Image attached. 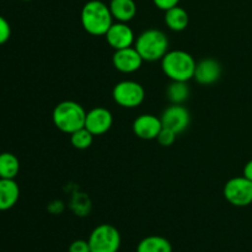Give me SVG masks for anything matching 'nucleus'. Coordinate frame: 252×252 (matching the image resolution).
Segmentation results:
<instances>
[{"label": "nucleus", "instance_id": "nucleus-1", "mask_svg": "<svg viewBox=\"0 0 252 252\" xmlns=\"http://www.w3.org/2000/svg\"><path fill=\"white\" fill-rule=\"evenodd\" d=\"M81 25L93 36H105L113 24V16L108 5L101 0H90L81 10Z\"/></svg>", "mask_w": 252, "mask_h": 252}, {"label": "nucleus", "instance_id": "nucleus-2", "mask_svg": "<svg viewBox=\"0 0 252 252\" xmlns=\"http://www.w3.org/2000/svg\"><path fill=\"white\" fill-rule=\"evenodd\" d=\"M196 61L186 51H169L161 59V69L171 81H189L194 76Z\"/></svg>", "mask_w": 252, "mask_h": 252}, {"label": "nucleus", "instance_id": "nucleus-3", "mask_svg": "<svg viewBox=\"0 0 252 252\" xmlns=\"http://www.w3.org/2000/svg\"><path fill=\"white\" fill-rule=\"evenodd\" d=\"M134 47L143 61H161L162 57L169 52V39L160 30L150 29L137 37Z\"/></svg>", "mask_w": 252, "mask_h": 252}, {"label": "nucleus", "instance_id": "nucleus-4", "mask_svg": "<svg viewBox=\"0 0 252 252\" xmlns=\"http://www.w3.org/2000/svg\"><path fill=\"white\" fill-rule=\"evenodd\" d=\"M86 112L80 103L75 101H63L53 110V123L63 133L76 132L85 127Z\"/></svg>", "mask_w": 252, "mask_h": 252}, {"label": "nucleus", "instance_id": "nucleus-5", "mask_svg": "<svg viewBox=\"0 0 252 252\" xmlns=\"http://www.w3.org/2000/svg\"><path fill=\"white\" fill-rule=\"evenodd\" d=\"M88 241L91 252H118L121 234L111 224H101L94 229Z\"/></svg>", "mask_w": 252, "mask_h": 252}, {"label": "nucleus", "instance_id": "nucleus-6", "mask_svg": "<svg viewBox=\"0 0 252 252\" xmlns=\"http://www.w3.org/2000/svg\"><path fill=\"white\" fill-rule=\"evenodd\" d=\"M112 97L117 105L125 108H134L142 105L145 97L144 88L133 80H123L116 84Z\"/></svg>", "mask_w": 252, "mask_h": 252}, {"label": "nucleus", "instance_id": "nucleus-7", "mask_svg": "<svg viewBox=\"0 0 252 252\" xmlns=\"http://www.w3.org/2000/svg\"><path fill=\"white\" fill-rule=\"evenodd\" d=\"M224 197L235 207H246L252 203V181L245 176L230 179L224 186Z\"/></svg>", "mask_w": 252, "mask_h": 252}, {"label": "nucleus", "instance_id": "nucleus-8", "mask_svg": "<svg viewBox=\"0 0 252 252\" xmlns=\"http://www.w3.org/2000/svg\"><path fill=\"white\" fill-rule=\"evenodd\" d=\"M160 120H161L162 127L169 128V129L174 130L176 134H180V133L185 132L189 126L191 116L185 106L171 103V106L164 110Z\"/></svg>", "mask_w": 252, "mask_h": 252}, {"label": "nucleus", "instance_id": "nucleus-9", "mask_svg": "<svg viewBox=\"0 0 252 252\" xmlns=\"http://www.w3.org/2000/svg\"><path fill=\"white\" fill-rule=\"evenodd\" d=\"M106 41L115 51L132 47L135 42L134 32L127 22H113L105 34Z\"/></svg>", "mask_w": 252, "mask_h": 252}, {"label": "nucleus", "instance_id": "nucleus-10", "mask_svg": "<svg viewBox=\"0 0 252 252\" xmlns=\"http://www.w3.org/2000/svg\"><path fill=\"white\" fill-rule=\"evenodd\" d=\"M113 125V116L105 107H95L86 113L85 128L94 135L105 134Z\"/></svg>", "mask_w": 252, "mask_h": 252}, {"label": "nucleus", "instance_id": "nucleus-11", "mask_svg": "<svg viewBox=\"0 0 252 252\" xmlns=\"http://www.w3.org/2000/svg\"><path fill=\"white\" fill-rule=\"evenodd\" d=\"M143 58L135 47H128V48L118 49L113 53L112 63L113 66L121 73H134L142 66Z\"/></svg>", "mask_w": 252, "mask_h": 252}, {"label": "nucleus", "instance_id": "nucleus-12", "mask_svg": "<svg viewBox=\"0 0 252 252\" xmlns=\"http://www.w3.org/2000/svg\"><path fill=\"white\" fill-rule=\"evenodd\" d=\"M162 129V123L159 117L154 115H140L133 122V132L138 138L144 140L157 139L160 130Z\"/></svg>", "mask_w": 252, "mask_h": 252}, {"label": "nucleus", "instance_id": "nucleus-13", "mask_svg": "<svg viewBox=\"0 0 252 252\" xmlns=\"http://www.w3.org/2000/svg\"><path fill=\"white\" fill-rule=\"evenodd\" d=\"M220 75L221 65L219 62L216 59L207 58L197 63L193 78L201 85H212L219 80Z\"/></svg>", "mask_w": 252, "mask_h": 252}, {"label": "nucleus", "instance_id": "nucleus-14", "mask_svg": "<svg viewBox=\"0 0 252 252\" xmlns=\"http://www.w3.org/2000/svg\"><path fill=\"white\" fill-rule=\"evenodd\" d=\"M19 197L20 189L15 180L0 179V212L11 209L17 203Z\"/></svg>", "mask_w": 252, "mask_h": 252}, {"label": "nucleus", "instance_id": "nucleus-15", "mask_svg": "<svg viewBox=\"0 0 252 252\" xmlns=\"http://www.w3.org/2000/svg\"><path fill=\"white\" fill-rule=\"evenodd\" d=\"M110 10L113 19L118 22H129L137 14L134 0H111Z\"/></svg>", "mask_w": 252, "mask_h": 252}, {"label": "nucleus", "instance_id": "nucleus-16", "mask_svg": "<svg viewBox=\"0 0 252 252\" xmlns=\"http://www.w3.org/2000/svg\"><path fill=\"white\" fill-rule=\"evenodd\" d=\"M189 17L186 10L181 6H174L165 11V24L172 31H184L189 26Z\"/></svg>", "mask_w": 252, "mask_h": 252}, {"label": "nucleus", "instance_id": "nucleus-17", "mask_svg": "<svg viewBox=\"0 0 252 252\" xmlns=\"http://www.w3.org/2000/svg\"><path fill=\"white\" fill-rule=\"evenodd\" d=\"M137 252H172V246L167 239L152 235L144 238L138 244Z\"/></svg>", "mask_w": 252, "mask_h": 252}, {"label": "nucleus", "instance_id": "nucleus-18", "mask_svg": "<svg viewBox=\"0 0 252 252\" xmlns=\"http://www.w3.org/2000/svg\"><path fill=\"white\" fill-rule=\"evenodd\" d=\"M20 171V161L12 153L0 154V179L15 180Z\"/></svg>", "mask_w": 252, "mask_h": 252}, {"label": "nucleus", "instance_id": "nucleus-19", "mask_svg": "<svg viewBox=\"0 0 252 252\" xmlns=\"http://www.w3.org/2000/svg\"><path fill=\"white\" fill-rule=\"evenodd\" d=\"M166 96L171 103L182 105L189 96V88L186 81H172L166 90Z\"/></svg>", "mask_w": 252, "mask_h": 252}, {"label": "nucleus", "instance_id": "nucleus-20", "mask_svg": "<svg viewBox=\"0 0 252 252\" xmlns=\"http://www.w3.org/2000/svg\"><path fill=\"white\" fill-rule=\"evenodd\" d=\"M94 137H95V135H94L90 130H88L85 127H83L70 134L71 145L79 150L88 149V148L93 144Z\"/></svg>", "mask_w": 252, "mask_h": 252}, {"label": "nucleus", "instance_id": "nucleus-21", "mask_svg": "<svg viewBox=\"0 0 252 252\" xmlns=\"http://www.w3.org/2000/svg\"><path fill=\"white\" fill-rule=\"evenodd\" d=\"M176 135L177 134L174 132V130L162 127V129L160 130L159 135L157 137V140L160 145H162V147H171V145L175 143V140H176Z\"/></svg>", "mask_w": 252, "mask_h": 252}, {"label": "nucleus", "instance_id": "nucleus-22", "mask_svg": "<svg viewBox=\"0 0 252 252\" xmlns=\"http://www.w3.org/2000/svg\"><path fill=\"white\" fill-rule=\"evenodd\" d=\"M11 36V27L5 17L0 16V46L6 43Z\"/></svg>", "mask_w": 252, "mask_h": 252}, {"label": "nucleus", "instance_id": "nucleus-23", "mask_svg": "<svg viewBox=\"0 0 252 252\" xmlns=\"http://www.w3.org/2000/svg\"><path fill=\"white\" fill-rule=\"evenodd\" d=\"M69 252H91L89 241L86 240H75L70 244L68 249Z\"/></svg>", "mask_w": 252, "mask_h": 252}, {"label": "nucleus", "instance_id": "nucleus-24", "mask_svg": "<svg viewBox=\"0 0 252 252\" xmlns=\"http://www.w3.org/2000/svg\"><path fill=\"white\" fill-rule=\"evenodd\" d=\"M153 2H154V5L158 9L166 11V10L171 9V7L177 6L180 0H153Z\"/></svg>", "mask_w": 252, "mask_h": 252}, {"label": "nucleus", "instance_id": "nucleus-25", "mask_svg": "<svg viewBox=\"0 0 252 252\" xmlns=\"http://www.w3.org/2000/svg\"><path fill=\"white\" fill-rule=\"evenodd\" d=\"M244 176L252 181V160H250L244 167Z\"/></svg>", "mask_w": 252, "mask_h": 252}, {"label": "nucleus", "instance_id": "nucleus-26", "mask_svg": "<svg viewBox=\"0 0 252 252\" xmlns=\"http://www.w3.org/2000/svg\"><path fill=\"white\" fill-rule=\"evenodd\" d=\"M24 1H30V0H24Z\"/></svg>", "mask_w": 252, "mask_h": 252}]
</instances>
